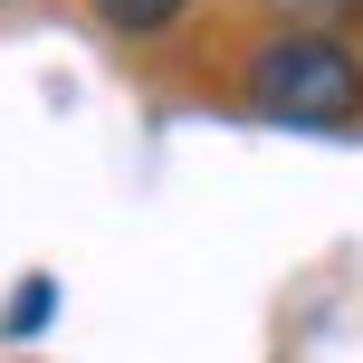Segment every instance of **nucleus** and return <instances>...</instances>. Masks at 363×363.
I'll return each mask as SVG.
<instances>
[{
	"mask_svg": "<svg viewBox=\"0 0 363 363\" xmlns=\"http://www.w3.org/2000/svg\"><path fill=\"white\" fill-rule=\"evenodd\" d=\"M57 315V277H19L10 287V315H0V335H38Z\"/></svg>",
	"mask_w": 363,
	"mask_h": 363,
	"instance_id": "obj_2",
	"label": "nucleus"
},
{
	"mask_svg": "<svg viewBox=\"0 0 363 363\" xmlns=\"http://www.w3.org/2000/svg\"><path fill=\"white\" fill-rule=\"evenodd\" d=\"M268 10H287V19H335V10H354V0H268Z\"/></svg>",
	"mask_w": 363,
	"mask_h": 363,
	"instance_id": "obj_4",
	"label": "nucleus"
},
{
	"mask_svg": "<svg viewBox=\"0 0 363 363\" xmlns=\"http://www.w3.org/2000/svg\"><path fill=\"white\" fill-rule=\"evenodd\" d=\"M249 106L268 115V125H345L363 106V67L325 29H277L268 48L249 57Z\"/></svg>",
	"mask_w": 363,
	"mask_h": 363,
	"instance_id": "obj_1",
	"label": "nucleus"
},
{
	"mask_svg": "<svg viewBox=\"0 0 363 363\" xmlns=\"http://www.w3.org/2000/svg\"><path fill=\"white\" fill-rule=\"evenodd\" d=\"M96 19H115V29H172L182 0H96Z\"/></svg>",
	"mask_w": 363,
	"mask_h": 363,
	"instance_id": "obj_3",
	"label": "nucleus"
}]
</instances>
